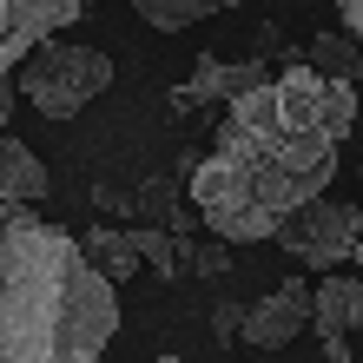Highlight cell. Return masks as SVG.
I'll use <instances>...</instances> for the list:
<instances>
[{"mask_svg": "<svg viewBox=\"0 0 363 363\" xmlns=\"http://www.w3.org/2000/svg\"><path fill=\"white\" fill-rule=\"evenodd\" d=\"M330 179H337V139L291 119V106L271 79V86L245 93L238 106H225L211 159L191 165L185 185H191V205H199L211 238L264 245L284 231L291 211L324 199Z\"/></svg>", "mask_w": 363, "mask_h": 363, "instance_id": "obj_1", "label": "cell"}, {"mask_svg": "<svg viewBox=\"0 0 363 363\" xmlns=\"http://www.w3.org/2000/svg\"><path fill=\"white\" fill-rule=\"evenodd\" d=\"M119 330V284L86 245L0 205V363H99Z\"/></svg>", "mask_w": 363, "mask_h": 363, "instance_id": "obj_2", "label": "cell"}, {"mask_svg": "<svg viewBox=\"0 0 363 363\" xmlns=\"http://www.w3.org/2000/svg\"><path fill=\"white\" fill-rule=\"evenodd\" d=\"M13 79H20V99H27L40 119L67 125L73 113H86V106L113 86V60L99 47H60V40H47V47H33L20 60Z\"/></svg>", "mask_w": 363, "mask_h": 363, "instance_id": "obj_3", "label": "cell"}, {"mask_svg": "<svg viewBox=\"0 0 363 363\" xmlns=\"http://www.w3.org/2000/svg\"><path fill=\"white\" fill-rule=\"evenodd\" d=\"M277 245L291 251L304 271L330 277L344 264H363V205H344V199H311L304 211H291L284 231H277Z\"/></svg>", "mask_w": 363, "mask_h": 363, "instance_id": "obj_4", "label": "cell"}, {"mask_svg": "<svg viewBox=\"0 0 363 363\" xmlns=\"http://www.w3.org/2000/svg\"><path fill=\"white\" fill-rule=\"evenodd\" d=\"M277 93H284L291 119L317 125L324 139H337V145H344V139L357 133V86H350V79H330V73H317L304 53H297L291 67L277 73Z\"/></svg>", "mask_w": 363, "mask_h": 363, "instance_id": "obj_5", "label": "cell"}, {"mask_svg": "<svg viewBox=\"0 0 363 363\" xmlns=\"http://www.w3.org/2000/svg\"><path fill=\"white\" fill-rule=\"evenodd\" d=\"M271 86V73H264V60L251 53V60H218V53H199L191 60V79L185 86H172V113L191 119V113H211V106H238L245 93H258Z\"/></svg>", "mask_w": 363, "mask_h": 363, "instance_id": "obj_6", "label": "cell"}, {"mask_svg": "<svg viewBox=\"0 0 363 363\" xmlns=\"http://www.w3.org/2000/svg\"><path fill=\"white\" fill-rule=\"evenodd\" d=\"M93 0H0V79H13V67L33 47H47L53 33H67Z\"/></svg>", "mask_w": 363, "mask_h": 363, "instance_id": "obj_7", "label": "cell"}, {"mask_svg": "<svg viewBox=\"0 0 363 363\" xmlns=\"http://www.w3.org/2000/svg\"><path fill=\"white\" fill-rule=\"evenodd\" d=\"M311 291L304 277H277V291H264L258 304H245V344L258 350H284L297 330H311Z\"/></svg>", "mask_w": 363, "mask_h": 363, "instance_id": "obj_8", "label": "cell"}, {"mask_svg": "<svg viewBox=\"0 0 363 363\" xmlns=\"http://www.w3.org/2000/svg\"><path fill=\"white\" fill-rule=\"evenodd\" d=\"M311 330L317 337L363 330V277H344V271L317 277V291H311Z\"/></svg>", "mask_w": 363, "mask_h": 363, "instance_id": "obj_9", "label": "cell"}, {"mask_svg": "<svg viewBox=\"0 0 363 363\" xmlns=\"http://www.w3.org/2000/svg\"><path fill=\"white\" fill-rule=\"evenodd\" d=\"M47 199V165L27 139L0 133V205H40Z\"/></svg>", "mask_w": 363, "mask_h": 363, "instance_id": "obj_10", "label": "cell"}, {"mask_svg": "<svg viewBox=\"0 0 363 363\" xmlns=\"http://www.w3.org/2000/svg\"><path fill=\"white\" fill-rule=\"evenodd\" d=\"M139 218H145V225L179 231V238H185L191 225H205V218H199V205H191V185H179L172 172H152V179L139 185Z\"/></svg>", "mask_w": 363, "mask_h": 363, "instance_id": "obj_11", "label": "cell"}, {"mask_svg": "<svg viewBox=\"0 0 363 363\" xmlns=\"http://www.w3.org/2000/svg\"><path fill=\"white\" fill-rule=\"evenodd\" d=\"M145 27H159V33H179V27H199V20L211 13H225V7H245V0H125Z\"/></svg>", "mask_w": 363, "mask_h": 363, "instance_id": "obj_12", "label": "cell"}, {"mask_svg": "<svg viewBox=\"0 0 363 363\" xmlns=\"http://www.w3.org/2000/svg\"><path fill=\"white\" fill-rule=\"evenodd\" d=\"M79 245H86V258H93L106 277H113V284H125V277L145 264V258H139V245H133V231H119V225H93Z\"/></svg>", "mask_w": 363, "mask_h": 363, "instance_id": "obj_13", "label": "cell"}, {"mask_svg": "<svg viewBox=\"0 0 363 363\" xmlns=\"http://www.w3.org/2000/svg\"><path fill=\"white\" fill-rule=\"evenodd\" d=\"M304 60L317 73H330V79H363V40L357 33H311V47H304Z\"/></svg>", "mask_w": 363, "mask_h": 363, "instance_id": "obj_14", "label": "cell"}, {"mask_svg": "<svg viewBox=\"0 0 363 363\" xmlns=\"http://www.w3.org/2000/svg\"><path fill=\"white\" fill-rule=\"evenodd\" d=\"M133 245H139V258H145V271H159V277H172L179 264H185V245H179V231H165V225H133Z\"/></svg>", "mask_w": 363, "mask_h": 363, "instance_id": "obj_15", "label": "cell"}, {"mask_svg": "<svg viewBox=\"0 0 363 363\" xmlns=\"http://www.w3.org/2000/svg\"><path fill=\"white\" fill-rule=\"evenodd\" d=\"M185 264L199 271V277H218V271H231V245L218 238V245H199V251H185Z\"/></svg>", "mask_w": 363, "mask_h": 363, "instance_id": "obj_16", "label": "cell"}, {"mask_svg": "<svg viewBox=\"0 0 363 363\" xmlns=\"http://www.w3.org/2000/svg\"><path fill=\"white\" fill-rule=\"evenodd\" d=\"M211 337H218V344H245V304H218L211 311Z\"/></svg>", "mask_w": 363, "mask_h": 363, "instance_id": "obj_17", "label": "cell"}, {"mask_svg": "<svg viewBox=\"0 0 363 363\" xmlns=\"http://www.w3.org/2000/svg\"><path fill=\"white\" fill-rule=\"evenodd\" d=\"M93 205L99 211H119V218H139V191H119V185H106V179L93 185Z\"/></svg>", "mask_w": 363, "mask_h": 363, "instance_id": "obj_18", "label": "cell"}, {"mask_svg": "<svg viewBox=\"0 0 363 363\" xmlns=\"http://www.w3.org/2000/svg\"><path fill=\"white\" fill-rule=\"evenodd\" d=\"M337 13H344V33L363 40V0H337Z\"/></svg>", "mask_w": 363, "mask_h": 363, "instance_id": "obj_19", "label": "cell"}, {"mask_svg": "<svg viewBox=\"0 0 363 363\" xmlns=\"http://www.w3.org/2000/svg\"><path fill=\"white\" fill-rule=\"evenodd\" d=\"M13 93H20V79H0V125L13 119Z\"/></svg>", "mask_w": 363, "mask_h": 363, "instance_id": "obj_20", "label": "cell"}, {"mask_svg": "<svg viewBox=\"0 0 363 363\" xmlns=\"http://www.w3.org/2000/svg\"><path fill=\"white\" fill-rule=\"evenodd\" d=\"M324 357L330 363H350V337H324Z\"/></svg>", "mask_w": 363, "mask_h": 363, "instance_id": "obj_21", "label": "cell"}, {"mask_svg": "<svg viewBox=\"0 0 363 363\" xmlns=\"http://www.w3.org/2000/svg\"><path fill=\"white\" fill-rule=\"evenodd\" d=\"M159 363H185V357H159Z\"/></svg>", "mask_w": 363, "mask_h": 363, "instance_id": "obj_22", "label": "cell"}, {"mask_svg": "<svg viewBox=\"0 0 363 363\" xmlns=\"http://www.w3.org/2000/svg\"><path fill=\"white\" fill-rule=\"evenodd\" d=\"M357 179H363V165H357Z\"/></svg>", "mask_w": 363, "mask_h": 363, "instance_id": "obj_23", "label": "cell"}]
</instances>
